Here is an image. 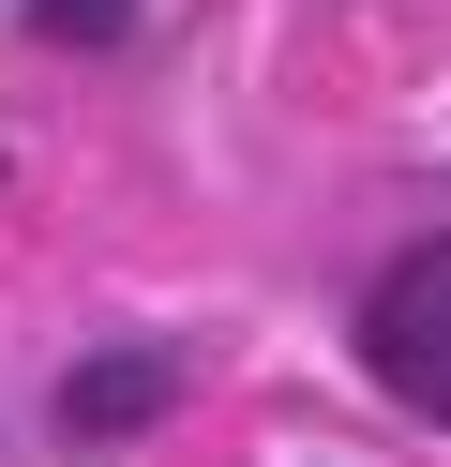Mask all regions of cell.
Returning a JSON list of instances; mask_svg holds the SVG:
<instances>
[{"label": "cell", "mask_w": 451, "mask_h": 467, "mask_svg": "<svg viewBox=\"0 0 451 467\" xmlns=\"http://www.w3.org/2000/svg\"><path fill=\"white\" fill-rule=\"evenodd\" d=\"M120 422H166V362H150V347L76 362V437H120Z\"/></svg>", "instance_id": "7a4b0ae2"}, {"label": "cell", "mask_w": 451, "mask_h": 467, "mask_svg": "<svg viewBox=\"0 0 451 467\" xmlns=\"http://www.w3.org/2000/svg\"><path fill=\"white\" fill-rule=\"evenodd\" d=\"M30 31H46V46H120L136 0H30Z\"/></svg>", "instance_id": "3957f363"}, {"label": "cell", "mask_w": 451, "mask_h": 467, "mask_svg": "<svg viewBox=\"0 0 451 467\" xmlns=\"http://www.w3.org/2000/svg\"><path fill=\"white\" fill-rule=\"evenodd\" d=\"M361 362H376L421 422H451V226L376 272V302H361Z\"/></svg>", "instance_id": "6da1fadb"}]
</instances>
